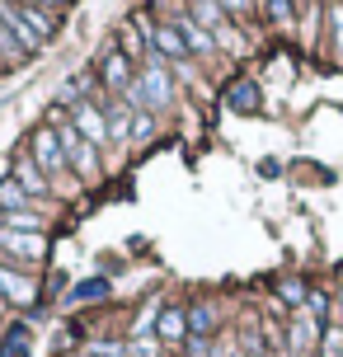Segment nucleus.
Returning <instances> with one entry per match:
<instances>
[{
    "label": "nucleus",
    "instance_id": "f257e3e1",
    "mask_svg": "<svg viewBox=\"0 0 343 357\" xmlns=\"http://www.w3.org/2000/svg\"><path fill=\"white\" fill-rule=\"evenodd\" d=\"M0 24L15 33V43L24 52H43L56 33V19L38 5H24V0H0Z\"/></svg>",
    "mask_w": 343,
    "mask_h": 357
},
{
    "label": "nucleus",
    "instance_id": "f03ea898",
    "mask_svg": "<svg viewBox=\"0 0 343 357\" xmlns=\"http://www.w3.org/2000/svg\"><path fill=\"white\" fill-rule=\"evenodd\" d=\"M137 94H142L146 113L169 108V99H174V80H169V71H165L160 56H146V66L137 71Z\"/></svg>",
    "mask_w": 343,
    "mask_h": 357
},
{
    "label": "nucleus",
    "instance_id": "7ed1b4c3",
    "mask_svg": "<svg viewBox=\"0 0 343 357\" xmlns=\"http://www.w3.org/2000/svg\"><path fill=\"white\" fill-rule=\"evenodd\" d=\"M33 165L47 174V183H61V178H71V165H66V151H61V137H56V127H38L33 132Z\"/></svg>",
    "mask_w": 343,
    "mask_h": 357
},
{
    "label": "nucleus",
    "instance_id": "20e7f679",
    "mask_svg": "<svg viewBox=\"0 0 343 357\" xmlns=\"http://www.w3.org/2000/svg\"><path fill=\"white\" fill-rule=\"evenodd\" d=\"M56 137H61V151H66V165H71L80 178H99V155H94V146L75 132L71 118H61L56 123Z\"/></svg>",
    "mask_w": 343,
    "mask_h": 357
},
{
    "label": "nucleus",
    "instance_id": "39448f33",
    "mask_svg": "<svg viewBox=\"0 0 343 357\" xmlns=\"http://www.w3.org/2000/svg\"><path fill=\"white\" fill-rule=\"evenodd\" d=\"M71 123H75V132L85 137L90 146H109L113 137H109V118H104V108L99 104H90V99H80V104L71 108Z\"/></svg>",
    "mask_w": 343,
    "mask_h": 357
},
{
    "label": "nucleus",
    "instance_id": "423d86ee",
    "mask_svg": "<svg viewBox=\"0 0 343 357\" xmlns=\"http://www.w3.org/2000/svg\"><path fill=\"white\" fill-rule=\"evenodd\" d=\"M99 75H104L99 85H104V89H113V94H123V99L132 94V89H137V71H132V56H127L123 47H113V52L104 56Z\"/></svg>",
    "mask_w": 343,
    "mask_h": 357
},
{
    "label": "nucleus",
    "instance_id": "0eeeda50",
    "mask_svg": "<svg viewBox=\"0 0 343 357\" xmlns=\"http://www.w3.org/2000/svg\"><path fill=\"white\" fill-rule=\"evenodd\" d=\"M287 339H291V353H296V357H315V348H320V339H325V324L315 320L310 310H296V315H291Z\"/></svg>",
    "mask_w": 343,
    "mask_h": 357
},
{
    "label": "nucleus",
    "instance_id": "6e6552de",
    "mask_svg": "<svg viewBox=\"0 0 343 357\" xmlns=\"http://www.w3.org/2000/svg\"><path fill=\"white\" fill-rule=\"evenodd\" d=\"M0 254H15L24 264H38L47 254V235L43 231H0Z\"/></svg>",
    "mask_w": 343,
    "mask_h": 357
},
{
    "label": "nucleus",
    "instance_id": "1a4fd4ad",
    "mask_svg": "<svg viewBox=\"0 0 343 357\" xmlns=\"http://www.w3.org/2000/svg\"><path fill=\"white\" fill-rule=\"evenodd\" d=\"M169 10H174V19H169V24L179 29V38H183V43H188V52H193V56H207V52H212V33L202 29L198 19L188 15L183 5H169Z\"/></svg>",
    "mask_w": 343,
    "mask_h": 357
},
{
    "label": "nucleus",
    "instance_id": "9d476101",
    "mask_svg": "<svg viewBox=\"0 0 343 357\" xmlns=\"http://www.w3.org/2000/svg\"><path fill=\"white\" fill-rule=\"evenodd\" d=\"M155 334H160L165 348H183V339H188V310H183V305H160Z\"/></svg>",
    "mask_w": 343,
    "mask_h": 357
},
{
    "label": "nucleus",
    "instance_id": "9b49d317",
    "mask_svg": "<svg viewBox=\"0 0 343 357\" xmlns=\"http://www.w3.org/2000/svg\"><path fill=\"white\" fill-rule=\"evenodd\" d=\"M0 296H5L10 305H33L38 287H33V278H24V273H15V268L0 264Z\"/></svg>",
    "mask_w": 343,
    "mask_h": 357
},
{
    "label": "nucleus",
    "instance_id": "f8f14e48",
    "mask_svg": "<svg viewBox=\"0 0 343 357\" xmlns=\"http://www.w3.org/2000/svg\"><path fill=\"white\" fill-rule=\"evenodd\" d=\"M15 183L24 188L29 197H43V193H52V183H47V174L33 165V155H24V160L15 165Z\"/></svg>",
    "mask_w": 343,
    "mask_h": 357
},
{
    "label": "nucleus",
    "instance_id": "ddd939ff",
    "mask_svg": "<svg viewBox=\"0 0 343 357\" xmlns=\"http://www.w3.org/2000/svg\"><path fill=\"white\" fill-rule=\"evenodd\" d=\"M104 118H109V137L113 142H127L132 137V104H123V99H109V108H104Z\"/></svg>",
    "mask_w": 343,
    "mask_h": 357
},
{
    "label": "nucleus",
    "instance_id": "4468645a",
    "mask_svg": "<svg viewBox=\"0 0 343 357\" xmlns=\"http://www.w3.org/2000/svg\"><path fill=\"white\" fill-rule=\"evenodd\" d=\"M217 324H221V315H217V305H212V301H193V305H188V334L207 339Z\"/></svg>",
    "mask_w": 343,
    "mask_h": 357
},
{
    "label": "nucleus",
    "instance_id": "2eb2a0df",
    "mask_svg": "<svg viewBox=\"0 0 343 357\" xmlns=\"http://www.w3.org/2000/svg\"><path fill=\"white\" fill-rule=\"evenodd\" d=\"M0 231H43V216L33 207H24V212H0Z\"/></svg>",
    "mask_w": 343,
    "mask_h": 357
},
{
    "label": "nucleus",
    "instance_id": "dca6fc26",
    "mask_svg": "<svg viewBox=\"0 0 343 357\" xmlns=\"http://www.w3.org/2000/svg\"><path fill=\"white\" fill-rule=\"evenodd\" d=\"M24 207H33V197L24 193L15 178H5L0 183V212H24Z\"/></svg>",
    "mask_w": 343,
    "mask_h": 357
},
{
    "label": "nucleus",
    "instance_id": "f3484780",
    "mask_svg": "<svg viewBox=\"0 0 343 357\" xmlns=\"http://www.w3.org/2000/svg\"><path fill=\"white\" fill-rule=\"evenodd\" d=\"M277 296H282V301L291 305V310H306V282H301V278H282V282H277Z\"/></svg>",
    "mask_w": 343,
    "mask_h": 357
},
{
    "label": "nucleus",
    "instance_id": "a211bd4d",
    "mask_svg": "<svg viewBox=\"0 0 343 357\" xmlns=\"http://www.w3.org/2000/svg\"><path fill=\"white\" fill-rule=\"evenodd\" d=\"M24 353H29V324H15L0 343V357H24Z\"/></svg>",
    "mask_w": 343,
    "mask_h": 357
},
{
    "label": "nucleus",
    "instance_id": "6ab92c4d",
    "mask_svg": "<svg viewBox=\"0 0 343 357\" xmlns=\"http://www.w3.org/2000/svg\"><path fill=\"white\" fill-rule=\"evenodd\" d=\"M24 56H29V52H24V47L15 43V33H10V29L0 24V61H5V66H19Z\"/></svg>",
    "mask_w": 343,
    "mask_h": 357
},
{
    "label": "nucleus",
    "instance_id": "aec40b11",
    "mask_svg": "<svg viewBox=\"0 0 343 357\" xmlns=\"http://www.w3.org/2000/svg\"><path fill=\"white\" fill-rule=\"evenodd\" d=\"M104 291H109V282H99V278H94V282H80L71 291V301H94V296H104Z\"/></svg>",
    "mask_w": 343,
    "mask_h": 357
},
{
    "label": "nucleus",
    "instance_id": "412c9836",
    "mask_svg": "<svg viewBox=\"0 0 343 357\" xmlns=\"http://www.w3.org/2000/svg\"><path fill=\"white\" fill-rule=\"evenodd\" d=\"M123 52L127 56H142L146 52V43L137 38V24H127V29H123ZM146 56H151V52H146Z\"/></svg>",
    "mask_w": 343,
    "mask_h": 357
},
{
    "label": "nucleus",
    "instance_id": "4be33fe9",
    "mask_svg": "<svg viewBox=\"0 0 343 357\" xmlns=\"http://www.w3.org/2000/svg\"><path fill=\"white\" fill-rule=\"evenodd\" d=\"M329 33H334V47H339V56H343V5L329 10Z\"/></svg>",
    "mask_w": 343,
    "mask_h": 357
},
{
    "label": "nucleus",
    "instance_id": "5701e85b",
    "mask_svg": "<svg viewBox=\"0 0 343 357\" xmlns=\"http://www.w3.org/2000/svg\"><path fill=\"white\" fill-rule=\"evenodd\" d=\"M306 310L315 315V320H325V315H329V296H325V291H310V296H306Z\"/></svg>",
    "mask_w": 343,
    "mask_h": 357
},
{
    "label": "nucleus",
    "instance_id": "b1692460",
    "mask_svg": "<svg viewBox=\"0 0 343 357\" xmlns=\"http://www.w3.org/2000/svg\"><path fill=\"white\" fill-rule=\"evenodd\" d=\"M221 10H226V19H245L254 10V0H221Z\"/></svg>",
    "mask_w": 343,
    "mask_h": 357
},
{
    "label": "nucleus",
    "instance_id": "393cba45",
    "mask_svg": "<svg viewBox=\"0 0 343 357\" xmlns=\"http://www.w3.org/2000/svg\"><path fill=\"white\" fill-rule=\"evenodd\" d=\"M151 132H155V118H151V113H137V123H132V137H137V142H146Z\"/></svg>",
    "mask_w": 343,
    "mask_h": 357
},
{
    "label": "nucleus",
    "instance_id": "a878e982",
    "mask_svg": "<svg viewBox=\"0 0 343 357\" xmlns=\"http://www.w3.org/2000/svg\"><path fill=\"white\" fill-rule=\"evenodd\" d=\"M231 104H235V108H250V104H259V89H254V85H240V89L231 94Z\"/></svg>",
    "mask_w": 343,
    "mask_h": 357
},
{
    "label": "nucleus",
    "instance_id": "bb28decb",
    "mask_svg": "<svg viewBox=\"0 0 343 357\" xmlns=\"http://www.w3.org/2000/svg\"><path fill=\"white\" fill-rule=\"evenodd\" d=\"M268 15L277 19V24H287V19H291V5H287V0H268Z\"/></svg>",
    "mask_w": 343,
    "mask_h": 357
},
{
    "label": "nucleus",
    "instance_id": "cd10ccee",
    "mask_svg": "<svg viewBox=\"0 0 343 357\" xmlns=\"http://www.w3.org/2000/svg\"><path fill=\"white\" fill-rule=\"evenodd\" d=\"M24 5H38V10H47V15H52V10L61 5V0H24Z\"/></svg>",
    "mask_w": 343,
    "mask_h": 357
},
{
    "label": "nucleus",
    "instance_id": "c85d7f7f",
    "mask_svg": "<svg viewBox=\"0 0 343 357\" xmlns=\"http://www.w3.org/2000/svg\"><path fill=\"white\" fill-rule=\"evenodd\" d=\"M339 305H343V291H339Z\"/></svg>",
    "mask_w": 343,
    "mask_h": 357
}]
</instances>
